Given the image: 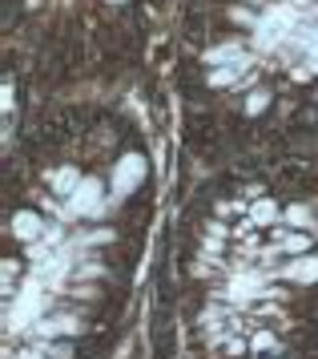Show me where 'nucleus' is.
Masks as SVG:
<instances>
[{"mask_svg":"<svg viewBox=\"0 0 318 359\" xmlns=\"http://www.w3.org/2000/svg\"><path fill=\"white\" fill-rule=\"evenodd\" d=\"M158 222V142L125 93L4 117V359H113Z\"/></svg>","mask_w":318,"mask_h":359,"instance_id":"1","label":"nucleus"},{"mask_svg":"<svg viewBox=\"0 0 318 359\" xmlns=\"http://www.w3.org/2000/svg\"><path fill=\"white\" fill-rule=\"evenodd\" d=\"M149 359H318V149L193 170L145 315Z\"/></svg>","mask_w":318,"mask_h":359,"instance_id":"2","label":"nucleus"},{"mask_svg":"<svg viewBox=\"0 0 318 359\" xmlns=\"http://www.w3.org/2000/svg\"><path fill=\"white\" fill-rule=\"evenodd\" d=\"M165 41L190 170L318 149V0H177Z\"/></svg>","mask_w":318,"mask_h":359,"instance_id":"3","label":"nucleus"},{"mask_svg":"<svg viewBox=\"0 0 318 359\" xmlns=\"http://www.w3.org/2000/svg\"><path fill=\"white\" fill-rule=\"evenodd\" d=\"M177 0H4V117L73 93H129Z\"/></svg>","mask_w":318,"mask_h":359,"instance_id":"4","label":"nucleus"}]
</instances>
